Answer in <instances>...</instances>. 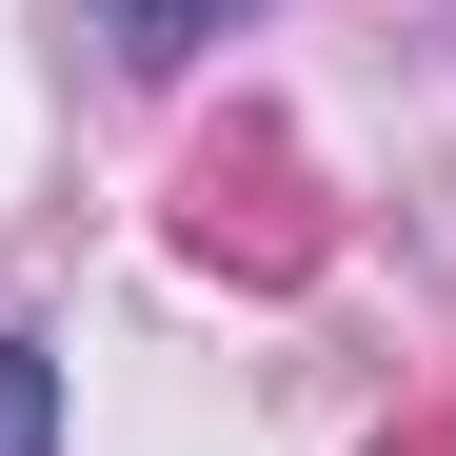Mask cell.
<instances>
[{
  "mask_svg": "<svg viewBox=\"0 0 456 456\" xmlns=\"http://www.w3.org/2000/svg\"><path fill=\"white\" fill-rule=\"evenodd\" d=\"M179 218H199V258H258V278H297L318 258V218H297V139H199V179H179Z\"/></svg>",
  "mask_w": 456,
  "mask_h": 456,
  "instance_id": "6da1fadb",
  "label": "cell"
},
{
  "mask_svg": "<svg viewBox=\"0 0 456 456\" xmlns=\"http://www.w3.org/2000/svg\"><path fill=\"white\" fill-rule=\"evenodd\" d=\"M0 456H60V357L0 338Z\"/></svg>",
  "mask_w": 456,
  "mask_h": 456,
  "instance_id": "7a4b0ae2",
  "label": "cell"
},
{
  "mask_svg": "<svg viewBox=\"0 0 456 456\" xmlns=\"http://www.w3.org/2000/svg\"><path fill=\"white\" fill-rule=\"evenodd\" d=\"M218 20H239V0H119V40H139V60H199Z\"/></svg>",
  "mask_w": 456,
  "mask_h": 456,
  "instance_id": "3957f363",
  "label": "cell"
}]
</instances>
